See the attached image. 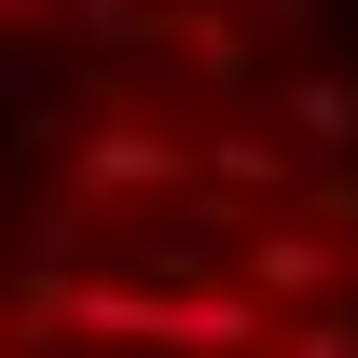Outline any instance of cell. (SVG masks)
<instances>
[{"instance_id": "5", "label": "cell", "mask_w": 358, "mask_h": 358, "mask_svg": "<svg viewBox=\"0 0 358 358\" xmlns=\"http://www.w3.org/2000/svg\"><path fill=\"white\" fill-rule=\"evenodd\" d=\"M69 358H110V345H69Z\"/></svg>"}, {"instance_id": "1", "label": "cell", "mask_w": 358, "mask_h": 358, "mask_svg": "<svg viewBox=\"0 0 358 358\" xmlns=\"http://www.w3.org/2000/svg\"><path fill=\"white\" fill-rule=\"evenodd\" d=\"M234 289L289 331V317H345L358 303V179H317L303 207L234 234Z\"/></svg>"}, {"instance_id": "3", "label": "cell", "mask_w": 358, "mask_h": 358, "mask_svg": "<svg viewBox=\"0 0 358 358\" xmlns=\"http://www.w3.org/2000/svg\"><path fill=\"white\" fill-rule=\"evenodd\" d=\"M262 110H275L289 138H303L317 166H331V152H358V83H345V69H289V83H275Z\"/></svg>"}, {"instance_id": "4", "label": "cell", "mask_w": 358, "mask_h": 358, "mask_svg": "<svg viewBox=\"0 0 358 358\" xmlns=\"http://www.w3.org/2000/svg\"><path fill=\"white\" fill-rule=\"evenodd\" d=\"M275 358H358V303H345V317H289Z\"/></svg>"}, {"instance_id": "2", "label": "cell", "mask_w": 358, "mask_h": 358, "mask_svg": "<svg viewBox=\"0 0 358 358\" xmlns=\"http://www.w3.org/2000/svg\"><path fill=\"white\" fill-rule=\"evenodd\" d=\"M317 193V152L275 110H207V207H234V221H275V207H303Z\"/></svg>"}]
</instances>
